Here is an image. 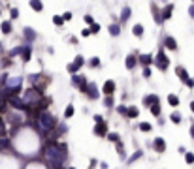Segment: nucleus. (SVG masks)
Instances as JSON below:
<instances>
[{
  "label": "nucleus",
  "instance_id": "1",
  "mask_svg": "<svg viewBox=\"0 0 194 169\" xmlns=\"http://www.w3.org/2000/svg\"><path fill=\"white\" fill-rule=\"evenodd\" d=\"M40 124L43 130H53L55 126H57V120H55L53 115H49L47 111H41L40 113Z\"/></svg>",
  "mask_w": 194,
  "mask_h": 169
},
{
  "label": "nucleus",
  "instance_id": "2",
  "mask_svg": "<svg viewBox=\"0 0 194 169\" xmlns=\"http://www.w3.org/2000/svg\"><path fill=\"white\" fill-rule=\"evenodd\" d=\"M155 64H157L158 70H162V71L168 70V66H170V60H168V57H166V53H164V51H158L157 58H155Z\"/></svg>",
  "mask_w": 194,
  "mask_h": 169
},
{
  "label": "nucleus",
  "instance_id": "3",
  "mask_svg": "<svg viewBox=\"0 0 194 169\" xmlns=\"http://www.w3.org/2000/svg\"><path fill=\"white\" fill-rule=\"evenodd\" d=\"M40 100H41V92L38 88H28L27 94H25V102H27L28 105H30V102H34V105H36Z\"/></svg>",
  "mask_w": 194,
  "mask_h": 169
},
{
  "label": "nucleus",
  "instance_id": "4",
  "mask_svg": "<svg viewBox=\"0 0 194 169\" xmlns=\"http://www.w3.org/2000/svg\"><path fill=\"white\" fill-rule=\"evenodd\" d=\"M72 83L76 84V86H79V90H81V92H85V94H87L89 83H87V79H85L83 75H76V73H74V75H72Z\"/></svg>",
  "mask_w": 194,
  "mask_h": 169
},
{
  "label": "nucleus",
  "instance_id": "5",
  "mask_svg": "<svg viewBox=\"0 0 194 169\" xmlns=\"http://www.w3.org/2000/svg\"><path fill=\"white\" fill-rule=\"evenodd\" d=\"M87 96H89L90 100H96L100 96V92H98V88H96V84L94 83H89V88H87Z\"/></svg>",
  "mask_w": 194,
  "mask_h": 169
},
{
  "label": "nucleus",
  "instance_id": "6",
  "mask_svg": "<svg viewBox=\"0 0 194 169\" xmlns=\"http://www.w3.org/2000/svg\"><path fill=\"white\" fill-rule=\"evenodd\" d=\"M102 92H104L106 96H111V94L115 92V81H106V83H104V88H102Z\"/></svg>",
  "mask_w": 194,
  "mask_h": 169
},
{
  "label": "nucleus",
  "instance_id": "7",
  "mask_svg": "<svg viewBox=\"0 0 194 169\" xmlns=\"http://www.w3.org/2000/svg\"><path fill=\"white\" fill-rule=\"evenodd\" d=\"M164 47L170 51H175L177 49V41L175 38H172V36H166V40H164Z\"/></svg>",
  "mask_w": 194,
  "mask_h": 169
},
{
  "label": "nucleus",
  "instance_id": "8",
  "mask_svg": "<svg viewBox=\"0 0 194 169\" xmlns=\"http://www.w3.org/2000/svg\"><path fill=\"white\" fill-rule=\"evenodd\" d=\"M153 147H155V150H157V152H164V150H166V143H164L162 137H157V139H155V143H153Z\"/></svg>",
  "mask_w": 194,
  "mask_h": 169
},
{
  "label": "nucleus",
  "instance_id": "9",
  "mask_svg": "<svg viewBox=\"0 0 194 169\" xmlns=\"http://www.w3.org/2000/svg\"><path fill=\"white\" fill-rule=\"evenodd\" d=\"M151 9H153V19H155V23H157V25H160V23H162L164 21V19H162V11H158V8H157V6H151Z\"/></svg>",
  "mask_w": 194,
  "mask_h": 169
},
{
  "label": "nucleus",
  "instance_id": "10",
  "mask_svg": "<svg viewBox=\"0 0 194 169\" xmlns=\"http://www.w3.org/2000/svg\"><path fill=\"white\" fill-rule=\"evenodd\" d=\"M94 134H96V135H100V137H102V135H108V126H106L104 122H100V124H96V128H94Z\"/></svg>",
  "mask_w": 194,
  "mask_h": 169
},
{
  "label": "nucleus",
  "instance_id": "11",
  "mask_svg": "<svg viewBox=\"0 0 194 169\" xmlns=\"http://www.w3.org/2000/svg\"><path fill=\"white\" fill-rule=\"evenodd\" d=\"M177 75H179V79L183 81V83H187V81H189V71H187L183 66H179V68H177Z\"/></svg>",
  "mask_w": 194,
  "mask_h": 169
},
{
  "label": "nucleus",
  "instance_id": "12",
  "mask_svg": "<svg viewBox=\"0 0 194 169\" xmlns=\"http://www.w3.org/2000/svg\"><path fill=\"white\" fill-rule=\"evenodd\" d=\"M143 103H145V105H153V103H158V96H157V94H151V96H145Z\"/></svg>",
  "mask_w": 194,
  "mask_h": 169
},
{
  "label": "nucleus",
  "instance_id": "13",
  "mask_svg": "<svg viewBox=\"0 0 194 169\" xmlns=\"http://www.w3.org/2000/svg\"><path fill=\"white\" fill-rule=\"evenodd\" d=\"M130 13H132V9L128 8V6H126V8H122V11H121V21L126 23L128 19H130Z\"/></svg>",
  "mask_w": 194,
  "mask_h": 169
},
{
  "label": "nucleus",
  "instance_id": "14",
  "mask_svg": "<svg viewBox=\"0 0 194 169\" xmlns=\"http://www.w3.org/2000/svg\"><path fill=\"white\" fill-rule=\"evenodd\" d=\"M21 55H23V60L28 62V60H30V45H25L21 49Z\"/></svg>",
  "mask_w": 194,
  "mask_h": 169
},
{
  "label": "nucleus",
  "instance_id": "15",
  "mask_svg": "<svg viewBox=\"0 0 194 169\" xmlns=\"http://www.w3.org/2000/svg\"><path fill=\"white\" fill-rule=\"evenodd\" d=\"M140 60H141V64H145V66H149L151 62H155L153 55H140Z\"/></svg>",
  "mask_w": 194,
  "mask_h": 169
},
{
  "label": "nucleus",
  "instance_id": "16",
  "mask_svg": "<svg viewBox=\"0 0 194 169\" xmlns=\"http://www.w3.org/2000/svg\"><path fill=\"white\" fill-rule=\"evenodd\" d=\"M30 8L34 11H41L43 9V4H41V0H30Z\"/></svg>",
  "mask_w": 194,
  "mask_h": 169
},
{
  "label": "nucleus",
  "instance_id": "17",
  "mask_svg": "<svg viewBox=\"0 0 194 169\" xmlns=\"http://www.w3.org/2000/svg\"><path fill=\"white\" fill-rule=\"evenodd\" d=\"M172 11H173V6H172V4H170V6H166V8L162 9V19H164V21L172 17Z\"/></svg>",
  "mask_w": 194,
  "mask_h": 169
},
{
  "label": "nucleus",
  "instance_id": "18",
  "mask_svg": "<svg viewBox=\"0 0 194 169\" xmlns=\"http://www.w3.org/2000/svg\"><path fill=\"white\" fill-rule=\"evenodd\" d=\"M132 34H134L136 38H141V36H143V27H141V25H134V28H132Z\"/></svg>",
  "mask_w": 194,
  "mask_h": 169
},
{
  "label": "nucleus",
  "instance_id": "19",
  "mask_svg": "<svg viewBox=\"0 0 194 169\" xmlns=\"http://www.w3.org/2000/svg\"><path fill=\"white\" fill-rule=\"evenodd\" d=\"M134 66H136V57H134V55H128V57H126V68H128V70H132Z\"/></svg>",
  "mask_w": 194,
  "mask_h": 169
},
{
  "label": "nucleus",
  "instance_id": "20",
  "mask_svg": "<svg viewBox=\"0 0 194 169\" xmlns=\"http://www.w3.org/2000/svg\"><path fill=\"white\" fill-rule=\"evenodd\" d=\"M83 64H85V58H83L81 55H77V57H76V60H74V66H76L77 70H79V68H81Z\"/></svg>",
  "mask_w": 194,
  "mask_h": 169
},
{
  "label": "nucleus",
  "instance_id": "21",
  "mask_svg": "<svg viewBox=\"0 0 194 169\" xmlns=\"http://www.w3.org/2000/svg\"><path fill=\"white\" fill-rule=\"evenodd\" d=\"M168 103H170V105H179V98H177L175 94H170V96H168Z\"/></svg>",
  "mask_w": 194,
  "mask_h": 169
},
{
  "label": "nucleus",
  "instance_id": "22",
  "mask_svg": "<svg viewBox=\"0 0 194 169\" xmlns=\"http://www.w3.org/2000/svg\"><path fill=\"white\" fill-rule=\"evenodd\" d=\"M0 28H2V32H4V34H9V32H11V23H9V21H4Z\"/></svg>",
  "mask_w": 194,
  "mask_h": 169
},
{
  "label": "nucleus",
  "instance_id": "23",
  "mask_svg": "<svg viewBox=\"0 0 194 169\" xmlns=\"http://www.w3.org/2000/svg\"><path fill=\"white\" fill-rule=\"evenodd\" d=\"M25 38H27L28 41H32L34 38H36V34L32 32V28H25Z\"/></svg>",
  "mask_w": 194,
  "mask_h": 169
},
{
  "label": "nucleus",
  "instance_id": "24",
  "mask_svg": "<svg viewBox=\"0 0 194 169\" xmlns=\"http://www.w3.org/2000/svg\"><path fill=\"white\" fill-rule=\"evenodd\" d=\"M109 34H111V36H119V34H121L119 25H111V27H109Z\"/></svg>",
  "mask_w": 194,
  "mask_h": 169
},
{
  "label": "nucleus",
  "instance_id": "25",
  "mask_svg": "<svg viewBox=\"0 0 194 169\" xmlns=\"http://www.w3.org/2000/svg\"><path fill=\"white\" fill-rule=\"evenodd\" d=\"M89 66H90V68H98V66H100V58H98V57H92V58L89 60Z\"/></svg>",
  "mask_w": 194,
  "mask_h": 169
},
{
  "label": "nucleus",
  "instance_id": "26",
  "mask_svg": "<svg viewBox=\"0 0 194 169\" xmlns=\"http://www.w3.org/2000/svg\"><path fill=\"white\" fill-rule=\"evenodd\" d=\"M151 113H153L155 116H158L160 115V105H158V103H153V105H151Z\"/></svg>",
  "mask_w": 194,
  "mask_h": 169
},
{
  "label": "nucleus",
  "instance_id": "27",
  "mask_svg": "<svg viewBox=\"0 0 194 169\" xmlns=\"http://www.w3.org/2000/svg\"><path fill=\"white\" fill-rule=\"evenodd\" d=\"M170 120H172L173 124H179V122H181V115H179V113H172V116H170Z\"/></svg>",
  "mask_w": 194,
  "mask_h": 169
},
{
  "label": "nucleus",
  "instance_id": "28",
  "mask_svg": "<svg viewBox=\"0 0 194 169\" xmlns=\"http://www.w3.org/2000/svg\"><path fill=\"white\" fill-rule=\"evenodd\" d=\"M53 23L57 25V27H60V25L64 23V17H62V15H55V17H53Z\"/></svg>",
  "mask_w": 194,
  "mask_h": 169
},
{
  "label": "nucleus",
  "instance_id": "29",
  "mask_svg": "<svg viewBox=\"0 0 194 169\" xmlns=\"http://www.w3.org/2000/svg\"><path fill=\"white\" fill-rule=\"evenodd\" d=\"M64 116H66V118L74 116V107H72V105H68V107H66V111H64Z\"/></svg>",
  "mask_w": 194,
  "mask_h": 169
},
{
  "label": "nucleus",
  "instance_id": "30",
  "mask_svg": "<svg viewBox=\"0 0 194 169\" xmlns=\"http://www.w3.org/2000/svg\"><path fill=\"white\" fill-rule=\"evenodd\" d=\"M128 116H130V118H136V116H138V109H136V107H130V109H128V113H126Z\"/></svg>",
  "mask_w": 194,
  "mask_h": 169
},
{
  "label": "nucleus",
  "instance_id": "31",
  "mask_svg": "<svg viewBox=\"0 0 194 169\" xmlns=\"http://www.w3.org/2000/svg\"><path fill=\"white\" fill-rule=\"evenodd\" d=\"M140 130H141V132H151V124H147V122H141V124H140Z\"/></svg>",
  "mask_w": 194,
  "mask_h": 169
},
{
  "label": "nucleus",
  "instance_id": "32",
  "mask_svg": "<svg viewBox=\"0 0 194 169\" xmlns=\"http://www.w3.org/2000/svg\"><path fill=\"white\" fill-rule=\"evenodd\" d=\"M108 139L113 143H119V134H108Z\"/></svg>",
  "mask_w": 194,
  "mask_h": 169
},
{
  "label": "nucleus",
  "instance_id": "33",
  "mask_svg": "<svg viewBox=\"0 0 194 169\" xmlns=\"http://www.w3.org/2000/svg\"><path fill=\"white\" fill-rule=\"evenodd\" d=\"M90 32H92V34H98V32H100V25H98V23L90 25Z\"/></svg>",
  "mask_w": 194,
  "mask_h": 169
},
{
  "label": "nucleus",
  "instance_id": "34",
  "mask_svg": "<svg viewBox=\"0 0 194 169\" xmlns=\"http://www.w3.org/2000/svg\"><path fill=\"white\" fill-rule=\"evenodd\" d=\"M185 160L189 162V164H194V154H192V152H187V154H185Z\"/></svg>",
  "mask_w": 194,
  "mask_h": 169
},
{
  "label": "nucleus",
  "instance_id": "35",
  "mask_svg": "<svg viewBox=\"0 0 194 169\" xmlns=\"http://www.w3.org/2000/svg\"><path fill=\"white\" fill-rule=\"evenodd\" d=\"M104 105H106V107H111V105H113V98H111V96H108V98L104 100Z\"/></svg>",
  "mask_w": 194,
  "mask_h": 169
},
{
  "label": "nucleus",
  "instance_id": "36",
  "mask_svg": "<svg viewBox=\"0 0 194 169\" xmlns=\"http://www.w3.org/2000/svg\"><path fill=\"white\" fill-rule=\"evenodd\" d=\"M117 150H119V156H121V158H124V150H122V145H121V141L117 143Z\"/></svg>",
  "mask_w": 194,
  "mask_h": 169
},
{
  "label": "nucleus",
  "instance_id": "37",
  "mask_svg": "<svg viewBox=\"0 0 194 169\" xmlns=\"http://www.w3.org/2000/svg\"><path fill=\"white\" fill-rule=\"evenodd\" d=\"M85 23H89V25H94V19L90 17V15H85Z\"/></svg>",
  "mask_w": 194,
  "mask_h": 169
},
{
  "label": "nucleus",
  "instance_id": "38",
  "mask_svg": "<svg viewBox=\"0 0 194 169\" xmlns=\"http://www.w3.org/2000/svg\"><path fill=\"white\" fill-rule=\"evenodd\" d=\"M90 34H92V32H90V28H85V30L81 32V36H83V38H87V36H90Z\"/></svg>",
  "mask_w": 194,
  "mask_h": 169
},
{
  "label": "nucleus",
  "instance_id": "39",
  "mask_svg": "<svg viewBox=\"0 0 194 169\" xmlns=\"http://www.w3.org/2000/svg\"><path fill=\"white\" fill-rule=\"evenodd\" d=\"M143 77H147V79L151 77V70H149V68H145V70H143Z\"/></svg>",
  "mask_w": 194,
  "mask_h": 169
},
{
  "label": "nucleus",
  "instance_id": "40",
  "mask_svg": "<svg viewBox=\"0 0 194 169\" xmlns=\"http://www.w3.org/2000/svg\"><path fill=\"white\" fill-rule=\"evenodd\" d=\"M140 156H141V150H138V152H136V154H134V156H132V158H130V162L138 160V158H140Z\"/></svg>",
  "mask_w": 194,
  "mask_h": 169
},
{
  "label": "nucleus",
  "instance_id": "41",
  "mask_svg": "<svg viewBox=\"0 0 194 169\" xmlns=\"http://www.w3.org/2000/svg\"><path fill=\"white\" fill-rule=\"evenodd\" d=\"M96 165H98V162H96L94 158H92V160H90V165H89V169H94Z\"/></svg>",
  "mask_w": 194,
  "mask_h": 169
},
{
  "label": "nucleus",
  "instance_id": "42",
  "mask_svg": "<svg viewBox=\"0 0 194 169\" xmlns=\"http://www.w3.org/2000/svg\"><path fill=\"white\" fill-rule=\"evenodd\" d=\"M17 17H19V11L13 8V9H11V19H17Z\"/></svg>",
  "mask_w": 194,
  "mask_h": 169
},
{
  "label": "nucleus",
  "instance_id": "43",
  "mask_svg": "<svg viewBox=\"0 0 194 169\" xmlns=\"http://www.w3.org/2000/svg\"><path fill=\"white\" fill-rule=\"evenodd\" d=\"M94 122H96V124H100V122H104V118H102L100 115H94Z\"/></svg>",
  "mask_w": 194,
  "mask_h": 169
},
{
  "label": "nucleus",
  "instance_id": "44",
  "mask_svg": "<svg viewBox=\"0 0 194 169\" xmlns=\"http://www.w3.org/2000/svg\"><path fill=\"white\" fill-rule=\"evenodd\" d=\"M62 17H64V21H70V19H72V13H70V11H66Z\"/></svg>",
  "mask_w": 194,
  "mask_h": 169
},
{
  "label": "nucleus",
  "instance_id": "45",
  "mask_svg": "<svg viewBox=\"0 0 194 169\" xmlns=\"http://www.w3.org/2000/svg\"><path fill=\"white\" fill-rule=\"evenodd\" d=\"M189 15H190V17H194V4L189 8Z\"/></svg>",
  "mask_w": 194,
  "mask_h": 169
},
{
  "label": "nucleus",
  "instance_id": "46",
  "mask_svg": "<svg viewBox=\"0 0 194 169\" xmlns=\"http://www.w3.org/2000/svg\"><path fill=\"white\" fill-rule=\"evenodd\" d=\"M187 86H189V88H192V86H194V81L189 79V81H187Z\"/></svg>",
  "mask_w": 194,
  "mask_h": 169
},
{
  "label": "nucleus",
  "instance_id": "47",
  "mask_svg": "<svg viewBox=\"0 0 194 169\" xmlns=\"http://www.w3.org/2000/svg\"><path fill=\"white\" fill-rule=\"evenodd\" d=\"M190 137H192V139H194V124H192V126H190Z\"/></svg>",
  "mask_w": 194,
  "mask_h": 169
},
{
  "label": "nucleus",
  "instance_id": "48",
  "mask_svg": "<svg viewBox=\"0 0 194 169\" xmlns=\"http://www.w3.org/2000/svg\"><path fill=\"white\" fill-rule=\"evenodd\" d=\"M190 111H192V113H194V102H192V103H190Z\"/></svg>",
  "mask_w": 194,
  "mask_h": 169
},
{
  "label": "nucleus",
  "instance_id": "49",
  "mask_svg": "<svg viewBox=\"0 0 194 169\" xmlns=\"http://www.w3.org/2000/svg\"><path fill=\"white\" fill-rule=\"evenodd\" d=\"M192 4H194V0H192Z\"/></svg>",
  "mask_w": 194,
  "mask_h": 169
},
{
  "label": "nucleus",
  "instance_id": "50",
  "mask_svg": "<svg viewBox=\"0 0 194 169\" xmlns=\"http://www.w3.org/2000/svg\"><path fill=\"white\" fill-rule=\"evenodd\" d=\"M0 2H2V0H0Z\"/></svg>",
  "mask_w": 194,
  "mask_h": 169
}]
</instances>
